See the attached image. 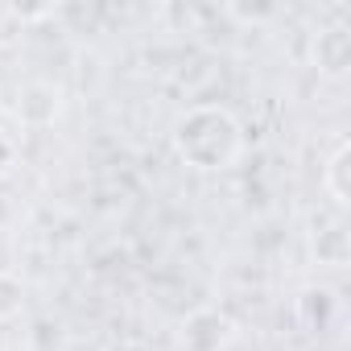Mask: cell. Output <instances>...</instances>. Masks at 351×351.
Masks as SVG:
<instances>
[{
  "label": "cell",
  "instance_id": "6da1fadb",
  "mask_svg": "<svg viewBox=\"0 0 351 351\" xmlns=\"http://www.w3.org/2000/svg\"><path fill=\"white\" fill-rule=\"evenodd\" d=\"M203 145H211V149H207V169H219V165L236 153V145H240L236 124H232L223 112H195L191 120L178 124V149H182V157L199 161Z\"/></svg>",
  "mask_w": 351,
  "mask_h": 351
}]
</instances>
